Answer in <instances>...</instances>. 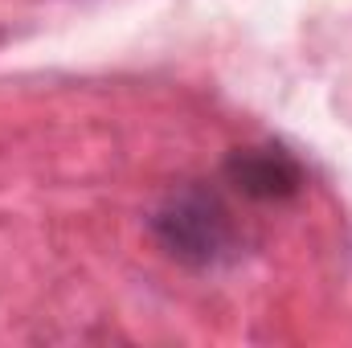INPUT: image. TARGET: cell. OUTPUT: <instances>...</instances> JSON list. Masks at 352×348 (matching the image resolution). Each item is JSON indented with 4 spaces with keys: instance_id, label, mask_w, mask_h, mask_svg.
<instances>
[{
    "instance_id": "obj_1",
    "label": "cell",
    "mask_w": 352,
    "mask_h": 348,
    "mask_svg": "<svg viewBox=\"0 0 352 348\" xmlns=\"http://www.w3.org/2000/svg\"><path fill=\"white\" fill-rule=\"evenodd\" d=\"M148 226H152V238L160 242V250L192 270H217V266L234 262L242 250V230H238L230 205L205 184L173 188L156 205Z\"/></svg>"
},
{
    "instance_id": "obj_2",
    "label": "cell",
    "mask_w": 352,
    "mask_h": 348,
    "mask_svg": "<svg viewBox=\"0 0 352 348\" xmlns=\"http://www.w3.org/2000/svg\"><path fill=\"white\" fill-rule=\"evenodd\" d=\"M226 180L246 201L270 205V201L299 197L307 184V173L283 144H254V148H238L226 156Z\"/></svg>"
}]
</instances>
